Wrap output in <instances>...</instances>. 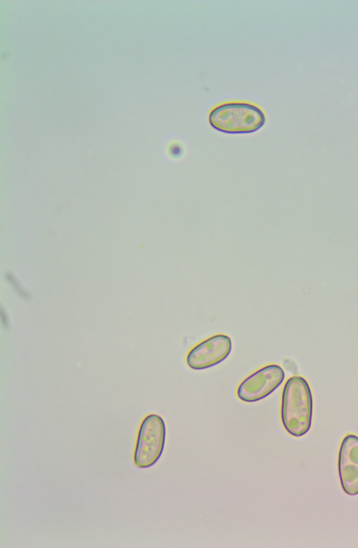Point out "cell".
I'll return each mask as SVG.
<instances>
[{"mask_svg":"<svg viewBox=\"0 0 358 548\" xmlns=\"http://www.w3.org/2000/svg\"><path fill=\"white\" fill-rule=\"evenodd\" d=\"M285 372L277 364L258 369L243 380L237 389L238 398L244 402L260 401L273 393L283 382Z\"/></svg>","mask_w":358,"mask_h":548,"instance_id":"4","label":"cell"},{"mask_svg":"<svg viewBox=\"0 0 358 548\" xmlns=\"http://www.w3.org/2000/svg\"><path fill=\"white\" fill-rule=\"evenodd\" d=\"M313 419V396L307 381L293 376L286 382L282 394L281 419L288 433L299 438L310 430Z\"/></svg>","mask_w":358,"mask_h":548,"instance_id":"1","label":"cell"},{"mask_svg":"<svg viewBox=\"0 0 358 548\" xmlns=\"http://www.w3.org/2000/svg\"><path fill=\"white\" fill-rule=\"evenodd\" d=\"M341 485L349 496L358 494V436L348 434L343 439L338 460Z\"/></svg>","mask_w":358,"mask_h":548,"instance_id":"6","label":"cell"},{"mask_svg":"<svg viewBox=\"0 0 358 548\" xmlns=\"http://www.w3.org/2000/svg\"><path fill=\"white\" fill-rule=\"evenodd\" d=\"M215 130L229 134L254 133L266 122V115L258 106L245 102H229L217 106L208 115Z\"/></svg>","mask_w":358,"mask_h":548,"instance_id":"2","label":"cell"},{"mask_svg":"<svg viewBox=\"0 0 358 548\" xmlns=\"http://www.w3.org/2000/svg\"><path fill=\"white\" fill-rule=\"evenodd\" d=\"M231 349V338L224 334H217L194 346L187 354L186 362L193 370H204L226 359Z\"/></svg>","mask_w":358,"mask_h":548,"instance_id":"5","label":"cell"},{"mask_svg":"<svg viewBox=\"0 0 358 548\" xmlns=\"http://www.w3.org/2000/svg\"><path fill=\"white\" fill-rule=\"evenodd\" d=\"M166 425L161 416L150 414L142 421L137 437L134 461L139 468H147L160 459L164 448Z\"/></svg>","mask_w":358,"mask_h":548,"instance_id":"3","label":"cell"}]
</instances>
